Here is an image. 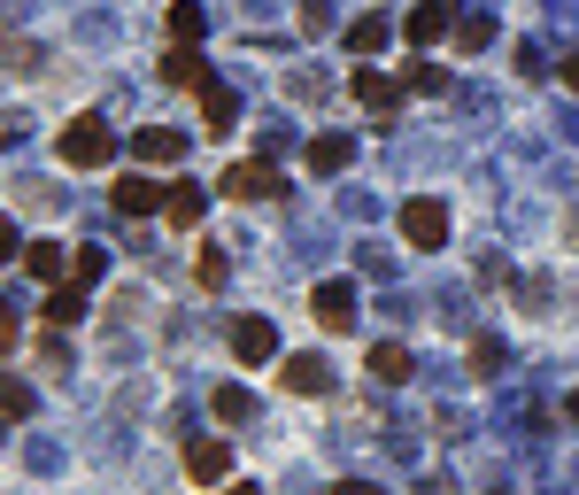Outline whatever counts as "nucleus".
Returning a JSON list of instances; mask_svg holds the SVG:
<instances>
[{
    "label": "nucleus",
    "mask_w": 579,
    "mask_h": 495,
    "mask_svg": "<svg viewBox=\"0 0 579 495\" xmlns=\"http://www.w3.org/2000/svg\"><path fill=\"white\" fill-rule=\"evenodd\" d=\"M0 356H16V326L8 318H0Z\"/></svg>",
    "instance_id": "nucleus-32"
},
{
    "label": "nucleus",
    "mask_w": 579,
    "mask_h": 495,
    "mask_svg": "<svg viewBox=\"0 0 579 495\" xmlns=\"http://www.w3.org/2000/svg\"><path fill=\"white\" fill-rule=\"evenodd\" d=\"M39 410V395H31V379H16V372H0V418H31Z\"/></svg>",
    "instance_id": "nucleus-22"
},
{
    "label": "nucleus",
    "mask_w": 579,
    "mask_h": 495,
    "mask_svg": "<svg viewBox=\"0 0 579 495\" xmlns=\"http://www.w3.org/2000/svg\"><path fill=\"white\" fill-rule=\"evenodd\" d=\"M23 271H31L39 287H62V279H70V256H62L54 240H23Z\"/></svg>",
    "instance_id": "nucleus-14"
},
{
    "label": "nucleus",
    "mask_w": 579,
    "mask_h": 495,
    "mask_svg": "<svg viewBox=\"0 0 579 495\" xmlns=\"http://www.w3.org/2000/svg\"><path fill=\"white\" fill-rule=\"evenodd\" d=\"M0 264H23V240H16V225H8V209H0Z\"/></svg>",
    "instance_id": "nucleus-29"
},
{
    "label": "nucleus",
    "mask_w": 579,
    "mask_h": 495,
    "mask_svg": "<svg viewBox=\"0 0 579 495\" xmlns=\"http://www.w3.org/2000/svg\"><path fill=\"white\" fill-rule=\"evenodd\" d=\"M495 47V16H463L456 23V55H487Z\"/></svg>",
    "instance_id": "nucleus-23"
},
{
    "label": "nucleus",
    "mask_w": 579,
    "mask_h": 495,
    "mask_svg": "<svg viewBox=\"0 0 579 495\" xmlns=\"http://www.w3.org/2000/svg\"><path fill=\"white\" fill-rule=\"evenodd\" d=\"M456 0H410V16H402V39L418 47V55H433L440 39H456Z\"/></svg>",
    "instance_id": "nucleus-2"
},
{
    "label": "nucleus",
    "mask_w": 579,
    "mask_h": 495,
    "mask_svg": "<svg viewBox=\"0 0 579 495\" xmlns=\"http://www.w3.org/2000/svg\"><path fill=\"white\" fill-rule=\"evenodd\" d=\"M54 156L70 170H109L117 164V125H109V117H70L62 140H54Z\"/></svg>",
    "instance_id": "nucleus-1"
},
{
    "label": "nucleus",
    "mask_w": 579,
    "mask_h": 495,
    "mask_svg": "<svg viewBox=\"0 0 579 495\" xmlns=\"http://www.w3.org/2000/svg\"><path fill=\"white\" fill-rule=\"evenodd\" d=\"M201 209H209V194H201V186H170V201H162V217H170L178 232H193V225H201Z\"/></svg>",
    "instance_id": "nucleus-18"
},
{
    "label": "nucleus",
    "mask_w": 579,
    "mask_h": 495,
    "mask_svg": "<svg viewBox=\"0 0 579 495\" xmlns=\"http://www.w3.org/2000/svg\"><path fill=\"white\" fill-rule=\"evenodd\" d=\"M186 481L193 488H224L232 481V442H186Z\"/></svg>",
    "instance_id": "nucleus-7"
},
{
    "label": "nucleus",
    "mask_w": 579,
    "mask_h": 495,
    "mask_svg": "<svg viewBox=\"0 0 579 495\" xmlns=\"http://www.w3.org/2000/svg\"><path fill=\"white\" fill-rule=\"evenodd\" d=\"M232 495H256V488H232Z\"/></svg>",
    "instance_id": "nucleus-34"
},
{
    "label": "nucleus",
    "mask_w": 579,
    "mask_h": 495,
    "mask_svg": "<svg viewBox=\"0 0 579 495\" xmlns=\"http://www.w3.org/2000/svg\"><path fill=\"white\" fill-rule=\"evenodd\" d=\"M240 125V93L232 86H201V132H232Z\"/></svg>",
    "instance_id": "nucleus-17"
},
{
    "label": "nucleus",
    "mask_w": 579,
    "mask_h": 495,
    "mask_svg": "<svg viewBox=\"0 0 579 495\" xmlns=\"http://www.w3.org/2000/svg\"><path fill=\"white\" fill-rule=\"evenodd\" d=\"M363 372H371L379 387H402V379H410V348H402V340H371Z\"/></svg>",
    "instance_id": "nucleus-15"
},
{
    "label": "nucleus",
    "mask_w": 579,
    "mask_h": 495,
    "mask_svg": "<svg viewBox=\"0 0 579 495\" xmlns=\"http://www.w3.org/2000/svg\"><path fill=\"white\" fill-rule=\"evenodd\" d=\"M232 356H240L248 372H256V364H271V356H279V333H271V318H240V326H232Z\"/></svg>",
    "instance_id": "nucleus-10"
},
{
    "label": "nucleus",
    "mask_w": 579,
    "mask_h": 495,
    "mask_svg": "<svg viewBox=\"0 0 579 495\" xmlns=\"http://www.w3.org/2000/svg\"><path fill=\"white\" fill-rule=\"evenodd\" d=\"M387 39H395V23H387V16H356V23H348V55H379Z\"/></svg>",
    "instance_id": "nucleus-19"
},
{
    "label": "nucleus",
    "mask_w": 579,
    "mask_h": 495,
    "mask_svg": "<svg viewBox=\"0 0 579 495\" xmlns=\"http://www.w3.org/2000/svg\"><path fill=\"white\" fill-rule=\"evenodd\" d=\"M201 31H209L201 8L193 0H170V47H201Z\"/></svg>",
    "instance_id": "nucleus-21"
},
{
    "label": "nucleus",
    "mask_w": 579,
    "mask_h": 495,
    "mask_svg": "<svg viewBox=\"0 0 579 495\" xmlns=\"http://www.w3.org/2000/svg\"><path fill=\"white\" fill-rule=\"evenodd\" d=\"M162 201H170V186L147 178V170H117V186H109V209H117V217H154Z\"/></svg>",
    "instance_id": "nucleus-3"
},
{
    "label": "nucleus",
    "mask_w": 579,
    "mask_h": 495,
    "mask_svg": "<svg viewBox=\"0 0 579 495\" xmlns=\"http://www.w3.org/2000/svg\"><path fill=\"white\" fill-rule=\"evenodd\" d=\"M217 186H224L232 201H287V178H279L271 164H232Z\"/></svg>",
    "instance_id": "nucleus-5"
},
{
    "label": "nucleus",
    "mask_w": 579,
    "mask_h": 495,
    "mask_svg": "<svg viewBox=\"0 0 579 495\" xmlns=\"http://www.w3.org/2000/svg\"><path fill=\"white\" fill-rule=\"evenodd\" d=\"M279 379H287V395H332V364H325L317 348H309V356H287Z\"/></svg>",
    "instance_id": "nucleus-11"
},
{
    "label": "nucleus",
    "mask_w": 579,
    "mask_h": 495,
    "mask_svg": "<svg viewBox=\"0 0 579 495\" xmlns=\"http://www.w3.org/2000/svg\"><path fill=\"white\" fill-rule=\"evenodd\" d=\"M332 495H379V481H340Z\"/></svg>",
    "instance_id": "nucleus-31"
},
{
    "label": "nucleus",
    "mask_w": 579,
    "mask_h": 495,
    "mask_svg": "<svg viewBox=\"0 0 579 495\" xmlns=\"http://www.w3.org/2000/svg\"><path fill=\"white\" fill-rule=\"evenodd\" d=\"M309 318L325 333H348L356 326V287H348V279H317V287H309Z\"/></svg>",
    "instance_id": "nucleus-4"
},
{
    "label": "nucleus",
    "mask_w": 579,
    "mask_h": 495,
    "mask_svg": "<svg viewBox=\"0 0 579 495\" xmlns=\"http://www.w3.org/2000/svg\"><path fill=\"white\" fill-rule=\"evenodd\" d=\"M186 156V132L178 125H147V132H132V164H178Z\"/></svg>",
    "instance_id": "nucleus-12"
},
{
    "label": "nucleus",
    "mask_w": 579,
    "mask_h": 495,
    "mask_svg": "<svg viewBox=\"0 0 579 495\" xmlns=\"http://www.w3.org/2000/svg\"><path fill=\"white\" fill-rule=\"evenodd\" d=\"M162 86H178V93H201V86H217V70L201 62V47H170V55H162Z\"/></svg>",
    "instance_id": "nucleus-9"
},
{
    "label": "nucleus",
    "mask_w": 579,
    "mask_h": 495,
    "mask_svg": "<svg viewBox=\"0 0 579 495\" xmlns=\"http://www.w3.org/2000/svg\"><path fill=\"white\" fill-rule=\"evenodd\" d=\"M209 410H217V426H248V418H256V395H248V387H217Z\"/></svg>",
    "instance_id": "nucleus-20"
},
{
    "label": "nucleus",
    "mask_w": 579,
    "mask_h": 495,
    "mask_svg": "<svg viewBox=\"0 0 579 495\" xmlns=\"http://www.w3.org/2000/svg\"><path fill=\"white\" fill-rule=\"evenodd\" d=\"M301 31L325 39V31H332V8H325V0H301Z\"/></svg>",
    "instance_id": "nucleus-28"
},
{
    "label": "nucleus",
    "mask_w": 579,
    "mask_h": 495,
    "mask_svg": "<svg viewBox=\"0 0 579 495\" xmlns=\"http://www.w3.org/2000/svg\"><path fill=\"white\" fill-rule=\"evenodd\" d=\"M39 318H47V326L62 333V326H78V318H86V287H78V279H62V287H47V303H39Z\"/></svg>",
    "instance_id": "nucleus-16"
},
{
    "label": "nucleus",
    "mask_w": 579,
    "mask_h": 495,
    "mask_svg": "<svg viewBox=\"0 0 579 495\" xmlns=\"http://www.w3.org/2000/svg\"><path fill=\"white\" fill-rule=\"evenodd\" d=\"M402 240H410V248H440V240H448V209H440L433 194L402 201Z\"/></svg>",
    "instance_id": "nucleus-6"
},
{
    "label": "nucleus",
    "mask_w": 579,
    "mask_h": 495,
    "mask_svg": "<svg viewBox=\"0 0 579 495\" xmlns=\"http://www.w3.org/2000/svg\"><path fill=\"white\" fill-rule=\"evenodd\" d=\"M70 279H78V287H101V279H109V248H93V240H86V248L70 256Z\"/></svg>",
    "instance_id": "nucleus-24"
},
{
    "label": "nucleus",
    "mask_w": 579,
    "mask_h": 495,
    "mask_svg": "<svg viewBox=\"0 0 579 495\" xmlns=\"http://www.w3.org/2000/svg\"><path fill=\"white\" fill-rule=\"evenodd\" d=\"M557 78H565V86H572V93H579V47H572V55H565V62H557Z\"/></svg>",
    "instance_id": "nucleus-30"
},
{
    "label": "nucleus",
    "mask_w": 579,
    "mask_h": 495,
    "mask_svg": "<svg viewBox=\"0 0 579 495\" xmlns=\"http://www.w3.org/2000/svg\"><path fill=\"white\" fill-rule=\"evenodd\" d=\"M495 364H502V340H495V333H479V340H471V372H479V379H495Z\"/></svg>",
    "instance_id": "nucleus-27"
},
{
    "label": "nucleus",
    "mask_w": 579,
    "mask_h": 495,
    "mask_svg": "<svg viewBox=\"0 0 579 495\" xmlns=\"http://www.w3.org/2000/svg\"><path fill=\"white\" fill-rule=\"evenodd\" d=\"M301 164H309V178H332V170H348V164H356V140H348V132H317Z\"/></svg>",
    "instance_id": "nucleus-13"
},
{
    "label": "nucleus",
    "mask_w": 579,
    "mask_h": 495,
    "mask_svg": "<svg viewBox=\"0 0 579 495\" xmlns=\"http://www.w3.org/2000/svg\"><path fill=\"white\" fill-rule=\"evenodd\" d=\"M495 495H502V488H495Z\"/></svg>",
    "instance_id": "nucleus-35"
},
{
    "label": "nucleus",
    "mask_w": 579,
    "mask_h": 495,
    "mask_svg": "<svg viewBox=\"0 0 579 495\" xmlns=\"http://www.w3.org/2000/svg\"><path fill=\"white\" fill-rule=\"evenodd\" d=\"M193 279H201V287L217 295V287L232 279V256H224V248H201V256H193Z\"/></svg>",
    "instance_id": "nucleus-25"
},
{
    "label": "nucleus",
    "mask_w": 579,
    "mask_h": 495,
    "mask_svg": "<svg viewBox=\"0 0 579 495\" xmlns=\"http://www.w3.org/2000/svg\"><path fill=\"white\" fill-rule=\"evenodd\" d=\"M402 93H448V70L440 62H410L402 70Z\"/></svg>",
    "instance_id": "nucleus-26"
},
{
    "label": "nucleus",
    "mask_w": 579,
    "mask_h": 495,
    "mask_svg": "<svg viewBox=\"0 0 579 495\" xmlns=\"http://www.w3.org/2000/svg\"><path fill=\"white\" fill-rule=\"evenodd\" d=\"M348 93H356L379 125H395V109H402V86H395V78H379V70H348Z\"/></svg>",
    "instance_id": "nucleus-8"
},
{
    "label": "nucleus",
    "mask_w": 579,
    "mask_h": 495,
    "mask_svg": "<svg viewBox=\"0 0 579 495\" xmlns=\"http://www.w3.org/2000/svg\"><path fill=\"white\" fill-rule=\"evenodd\" d=\"M565 418H572V426H579V387H572V395H565Z\"/></svg>",
    "instance_id": "nucleus-33"
}]
</instances>
